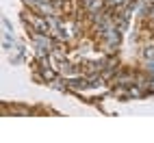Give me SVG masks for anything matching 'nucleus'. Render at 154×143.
<instances>
[{
    "instance_id": "nucleus-4",
    "label": "nucleus",
    "mask_w": 154,
    "mask_h": 143,
    "mask_svg": "<svg viewBox=\"0 0 154 143\" xmlns=\"http://www.w3.org/2000/svg\"><path fill=\"white\" fill-rule=\"evenodd\" d=\"M37 2H39V0H24V5H26L28 9H35V7H37Z\"/></svg>"
},
{
    "instance_id": "nucleus-5",
    "label": "nucleus",
    "mask_w": 154,
    "mask_h": 143,
    "mask_svg": "<svg viewBox=\"0 0 154 143\" xmlns=\"http://www.w3.org/2000/svg\"><path fill=\"white\" fill-rule=\"evenodd\" d=\"M143 2H146L148 7H154V0H143Z\"/></svg>"
},
{
    "instance_id": "nucleus-2",
    "label": "nucleus",
    "mask_w": 154,
    "mask_h": 143,
    "mask_svg": "<svg viewBox=\"0 0 154 143\" xmlns=\"http://www.w3.org/2000/svg\"><path fill=\"white\" fill-rule=\"evenodd\" d=\"M80 7L85 13H100L106 9V2L104 0H80Z\"/></svg>"
},
{
    "instance_id": "nucleus-3",
    "label": "nucleus",
    "mask_w": 154,
    "mask_h": 143,
    "mask_svg": "<svg viewBox=\"0 0 154 143\" xmlns=\"http://www.w3.org/2000/svg\"><path fill=\"white\" fill-rule=\"evenodd\" d=\"M104 2H106L109 9H113V11H119V9H126L128 0H104Z\"/></svg>"
},
{
    "instance_id": "nucleus-1",
    "label": "nucleus",
    "mask_w": 154,
    "mask_h": 143,
    "mask_svg": "<svg viewBox=\"0 0 154 143\" xmlns=\"http://www.w3.org/2000/svg\"><path fill=\"white\" fill-rule=\"evenodd\" d=\"M122 35H124V33H122L117 26L109 28L106 33L100 37V39H102V50H104V52H109V54H115L117 48L122 46Z\"/></svg>"
}]
</instances>
